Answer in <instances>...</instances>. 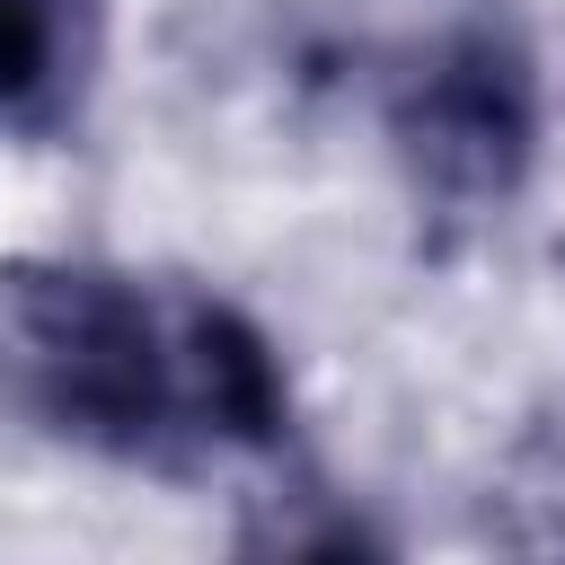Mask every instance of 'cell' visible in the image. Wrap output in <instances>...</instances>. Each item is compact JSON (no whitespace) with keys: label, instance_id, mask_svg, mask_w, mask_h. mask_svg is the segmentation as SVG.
<instances>
[{"label":"cell","instance_id":"1","mask_svg":"<svg viewBox=\"0 0 565 565\" xmlns=\"http://www.w3.org/2000/svg\"><path fill=\"white\" fill-rule=\"evenodd\" d=\"M0 397L62 450L132 468L282 459L291 441V371L230 291L97 256L0 265Z\"/></svg>","mask_w":565,"mask_h":565},{"label":"cell","instance_id":"2","mask_svg":"<svg viewBox=\"0 0 565 565\" xmlns=\"http://www.w3.org/2000/svg\"><path fill=\"white\" fill-rule=\"evenodd\" d=\"M539 53L503 0L424 9L380 62V141L441 221H494L539 168Z\"/></svg>","mask_w":565,"mask_h":565},{"label":"cell","instance_id":"3","mask_svg":"<svg viewBox=\"0 0 565 565\" xmlns=\"http://www.w3.org/2000/svg\"><path fill=\"white\" fill-rule=\"evenodd\" d=\"M106 0H0V141L53 150L88 124L106 79Z\"/></svg>","mask_w":565,"mask_h":565},{"label":"cell","instance_id":"4","mask_svg":"<svg viewBox=\"0 0 565 565\" xmlns=\"http://www.w3.org/2000/svg\"><path fill=\"white\" fill-rule=\"evenodd\" d=\"M230 565H397L388 521L309 459H282L230 521Z\"/></svg>","mask_w":565,"mask_h":565},{"label":"cell","instance_id":"5","mask_svg":"<svg viewBox=\"0 0 565 565\" xmlns=\"http://www.w3.org/2000/svg\"><path fill=\"white\" fill-rule=\"evenodd\" d=\"M468 512H477L486 565H565V415L512 424Z\"/></svg>","mask_w":565,"mask_h":565}]
</instances>
